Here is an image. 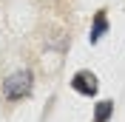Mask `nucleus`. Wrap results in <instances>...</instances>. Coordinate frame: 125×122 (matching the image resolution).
<instances>
[{"label":"nucleus","instance_id":"2","mask_svg":"<svg viewBox=\"0 0 125 122\" xmlns=\"http://www.w3.org/2000/svg\"><path fill=\"white\" fill-rule=\"evenodd\" d=\"M71 88H74L77 94H83V97H94V94H97V88H100L97 74H91V71H77V74H74V80H71Z\"/></svg>","mask_w":125,"mask_h":122},{"label":"nucleus","instance_id":"4","mask_svg":"<svg viewBox=\"0 0 125 122\" xmlns=\"http://www.w3.org/2000/svg\"><path fill=\"white\" fill-rule=\"evenodd\" d=\"M111 114H114V102L111 99H100L97 108H94V122H108Z\"/></svg>","mask_w":125,"mask_h":122},{"label":"nucleus","instance_id":"3","mask_svg":"<svg viewBox=\"0 0 125 122\" xmlns=\"http://www.w3.org/2000/svg\"><path fill=\"white\" fill-rule=\"evenodd\" d=\"M108 31V20H105V11H97V17H94V29L91 34H88V40H91V46L94 43H100V37Z\"/></svg>","mask_w":125,"mask_h":122},{"label":"nucleus","instance_id":"1","mask_svg":"<svg viewBox=\"0 0 125 122\" xmlns=\"http://www.w3.org/2000/svg\"><path fill=\"white\" fill-rule=\"evenodd\" d=\"M31 88H34V74L29 68H20V71H14V74H9L3 80V97L11 99V102L26 99L31 94Z\"/></svg>","mask_w":125,"mask_h":122}]
</instances>
